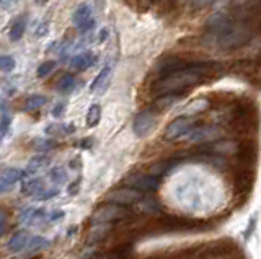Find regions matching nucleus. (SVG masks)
Listing matches in <instances>:
<instances>
[{"label": "nucleus", "instance_id": "42", "mask_svg": "<svg viewBox=\"0 0 261 259\" xmlns=\"http://www.w3.org/2000/svg\"><path fill=\"white\" fill-rule=\"evenodd\" d=\"M106 36H108V31H106V30H103L101 33H100V39H98V41H105V39H106Z\"/></svg>", "mask_w": 261, "mask_h": 259}, {"label": "nucleus", "instance_id": "7", "mask_svg": "<svg viewBox=\"0 0 261 259\" xmlns=\"http://www.w3.org/2000/svg\"><path fill=\"white\" fill-rule=\"evenodd\" d=\"M144 194L139 192L136 189H130V188H118L108 194V200L110 204H116V206H122V207H127V206H134L139 204L142 200Z\"/></svg>", "mask_w": 261, "mask_h": 259}, {"label": "nucleus", "instance_id": "18", "mask_svg": "<svg viewBox=\"0 0 261 259\" xmlns=\"http://www.w3.org/2000/svg\"><path fill=\"white\" fill-rule=\"evenodd\" d=\"M110 232H111V225H93L92 230L88 232L87 240L90 243H98V241H101L103 238L108 237Z\"/></svg>", "mask_w": 261, "mask_h": 259}, {"label": "nucleus", "instance_id": "26", "mask_svg": "<svg viewBox=\"0 0 261 259\" xmlns=\"http://www.w3.org/2000/svg\"><path fill=\"white\" fill-rule=\"evenodd\" d=\"M31 147L39 152H47V150L56 149L57 143L54 140H47V139H35L31 142Z\"/></svg>", "mask_w": 261, "mask_h": 259}, {"label": "nucleus", "instance_id": "15", "mask_svg": "<svg viewBox=\"0 0 261 259\" xmlns=\"http://www.w3.org/2000/svg\"><path fill=\"white\" fill-rule=\"evenodd\" d=\"M44 181L41 178H28V180H23L21 184V194L24 196H31V194H39V191H43Z\"/></svg>", "mask_w": 261, "mask_h": 259}, {"label": "nucleus", "instance_id": "35", "mask_svg": "<svg viewBox=\"0 0 261 259\" xmlns=\"http://www.w3.org/2000/svg\"><path fill=\"white\" fill-rule=\"evenodd\" d=\"M57 194H59V191L57 189H49V191H44L41 196H36V199L38 200H47V199H53V197H56Z\"/></svg>", "mask_w": 261, "mask_h": 259}, {"label": "nucleus", "instance_id": "4", "mask_svg": "<svg viewBox=\"0 0 261 259\" xmlns=\"http://www.w3.org/2000/svg\"><path fill=\"white\" fill-rule=\"evenodd\" d=\"M133 217V210L129 207H122L116 204H105L95 209V212L90 217L92 225H110L113 222H121Z\"/></svg>", "mask_w": 261, "mask_h": 259}, {"label": "nucleus", "instance_id": "19", "mask_svg": "<svg viewBox=\"0 0 261 259\" xmlns=\"http://www.w3.org/2000/svg\"><path fill=\"white\" fill-rule=\"evenodd\" d=\"M88 20H92V9H90L88 5H79L72 15V21L75 23L77 26H80Z\"/></svg>", "mask_w": 261, "mask_h": 259}, {"label": "nucleus", "instance_id": "30", "mask_svg": "<svg viewBox=\"0 0 261 259\" xmlns=\"http://www.w3.org/2000/svg\"><path fill=\"white\" fill-rule=\"evenodd\" d=\"M16 66L15 59L12 55H0V70L4 72H12Z\"/></svg>", "mask_w": 261, "mask_h": 259}, {"label": "nucleus", "instance_id": "25", "mask_svg": "<svg viewBox=\"0 0 261 259\" xmlns=\"http://www.w3.org/2000/svg\"><path fill=\"white\" fill-rule=\"evenodd\" d=\"M139 206H141V210L142 212H147V214H155L160 210V204L157 202V199L153 197H142V200L139 202Z\"/></svg>", "mask_w": 261, "mask_h": 259}, {"label": "nucleus", "instance_id": "20", "mask_svg": "<svg viewBox=\"0 0 261 259\" xmlns=\"http://www.w3.org/2000/svg\"><path fill=\"white\" fill-rule=\"evenodd\" d=\"M24 30H27V20H24L23 17H18L13 21V25L10 28V39L12 41H18L20 38H23Z\"/></svg>", "mask_w": 261, "mask_h": 259}, {"label": "nucleus", "instance_id": "44", "mask_svg": "<svg viewBox=\"0 0 261 259\" xmlns=\"http://www.w3.org/2000/svg\"><path fill=\"white\" fill-rule=\"evenodd\" d=\"M0 5H2V7H5V9H8V7H12L13 4H12V2H2V4H0Z\"/></svg>", "mask_w": 261, "mask_h": 259}, {"label": "nucleus", "instance_id": "23", "mask_svg": "<svg viewBox=\"0 0 261 259\" xmlns=\"http://www.w3.org/2000/svg\"><path fill=\"white\" fill-rule=\"evenodd\" d=\"M73 85H75V80H73V75L72 74H64L61 78H59V82H57V92H61V93H69L73 90Z\"/></svg>", "mask_w": 261, "mask_h": 259}, {"label": "nucleus", "instance_id": "11", "mask_svg": "<svg viewBox=\"0 0 261 259\" xmlns=\"http://www.w3.org/2000/svg\"><path fill=\"white\" fill-rule=\"evenodd\" d=\"M181 98H183V95H162V96H157V98L153 100L150 109L155 112V114H159V112L170 109L175 103H178Z\"/></svg>", "mask_w": 261, "mask_h": 259}, {"label": "nucleus", "instance_id": "33", "mask_svg": "<svg viewBox=\"0 0 261 259\" xmlns=\"http://www.w3.org/2000/svg\"><path fill=\"white\" fill-rule=\"evenodd\" d=\"M35 214H36V209H33V207H28V209H24L21 215H20V220L24 222V223H30L35 220Z\"/></svg>", "mask_w": 261, "mask_h": 259}, {"label": "nucleus", "instance_id": "21", "mask_svg": "<svg viewBox=\"0 0 261 259\" xmlns=\"http://www.w3.org/2000/svg\"><path fill=\"white\" fill-rule=\"evenodd\" d=\"M46 96L43 95H31L28 96L27 100H24V104H23V108L27 109V111H31V109H38L41 106H44L46 104Z\"/></svg>", "mask_w": 261, "mask_h": 259}, {"label": "nucleus", "instance_id": "8", "mask_svg": "<svg viewBox=\"0 0 261 259\" xmlns=\"http://www.w3.org/2000/svg\"><path fill=\"white\" fill-rule=\"evenodd\" d=\"M196 121L193 118H176L175 121H171V123L167 126L165 129V139L167 140H175V139H179V137H186L188 134L191 132V129L196 127Z\"/></svg>", "mask_w": 261, "mask_h": 259}, {"label": "nucleus", "instance_id": "16", "mask_svg": "<svg viewBox=\"0 0 261 259\" xmlns=\"http://www.w3.org/2000/svg\"><path fill=\"white\" fill-rule=\"evenodd\" d=\"M209 106H211V103H209L207 98H198V100H194V101H191L190 104H188V106L185 108V111H183V114H185V118L201 114V112L206 111Z\"/></svg>", "mask_w": 261, "mask_h": 259}, {"label": "nucleus", "instance_id": "31", "mask_svg": "<svg viewBox=\"0 0 261 259\" xmlns=\"http://www.w3.org/2000/svg\"><path fill=\"white\" fill-rule=\"evenodd\" d=\"M56 69V62L54 61H47V62H43L41 66L38 67V77H46L49 75L51 72Z\"/></svg>", "mask_w": 261, "mask_h": 259}, {"label": "nucleus", "instance_id": "39", "mask_svg": "<svg viewBox=\"0 0 261 259\" xmlns=\"http://www.w3.org/2000/svg\"><path fill=\"white\" fill-rule=\"evenodd\" d=\"M77 145L82 149H90L93 145V139H92V137H90V139H82L80 143H77Z\"/></svg>", "mask_w": 261, "mask_h": 259}, {"label": "nucleus", "instance_id": "17", "mask_svg": "<svg viewBox=\"0 0 261 259\" xmlns=\"http://www.w3.org/2000/svg\"><path fill=\"white\" fill-rule=\"evenodd\" d=\"M75 132V126L73 124H49L46 127V134L53 137H65Z\"/></svg>", "mask_w": 261, "mask_h": 259}, {"label": "nucleus", "instance_id": "6", "mask_svg": "<svg viewBox=\"0 0 261 259\" xmlns=\"http://www.w3.org/2000/svg\"><path fill=\"white\" fill-rule=\"evenodd\" d=\"M193 62H196V61H188L185 57H179V55H167V57H163L157 64V69H155L157 80L165 78L171 74H176V72L186 69L188 66H191Z\"/></svg>", "mask_w": 261, "mask_h": 259}, {"label": "nucleus", "instance_id": "14", "mask_svg": "<svg viewBox=\"0 0 261 259\" xmlns=\"http://www.w3.org/2000/svg\"><path fill=\"white\" fill-rule=\"evenodd\" d=\"M96 61V55L93 52H82L79 55H75V57L72 59V67L75 69V70H85L88 67H92L93 64Z\"/></svg>", "mask_w": 261, "mask_h": 259}, {"label": "nucleus", "instance_id": "22", "mask_svg": "<svg viewBox=\"0 0 261 259\" xmlns=\"http://www.w3.org/2000/svg\"><path fill=\"white\" fill-rule=\"evenodd\" d=\"M100 119H101V106L100 104H92L87 112V126L95 127L98 123H100Z\"/></svg>", "mask_w": 261, "mask_h": 259}, {"label": "nucleus", "instance_id": "10", "mask_svg": "<svg viewBox=\"0 0 261 259\" xmlns=\"http://www.w3.org/2000/svg\"><path fill=\"white\" fill-rule=\"evenodd\" d=\"M155 123H157V114L150 108H147L136 116L133 123V131L137 137H145L147 134L152 132Z\"/></svg>", "mask_w": 261, "mask_h": 259}, {"label": "nucleus", "instance_id": "43", "mask_svg": "<svg viewBox=\"0 0 261 259\" xmlns=\"http://www.w3.org/2000/svg\"><path fill=\"white\" fill-rule=\"evenodd\" d=\"M5 230H7V226H5V223L0 220V237H2V235L5 233Z\"/></svg>", "mask_w": 261, "mask_h": 259}, {"label": "nucleus", "instance_id": "9", "mask_svg": "<svg viewBox=\"0 0 261 259\" xmlns=\"http://www.w3.org/2000/svg\"><path fill=\"white\" fill-rule=\"evenodd\" d=\"M126 186L130 189H136L139 192H152L157 191L160 186V180L150 176L149 173L145 175H130L126 178Z\"/></svg>", "mask_w": 261, "mask_h": 259}, {"label": "nucleus", "instance_id": "41", "mask_svg": "<svg viewBox=\"0 0 261 259\" xmlns=\"http://www.w3.org/2000/svg\"><path fill=\"white\" fill-rule=\"evenodd\" d=\"M64 217V212H56V214H53L51 217H49V218H51V220H59V218H62Z\"/></svg>", "mask_w": 261, "mask_h": 259}, {"label": "nucleus", "instance_id": "28", "mask_svg": "<svg viewBox=\"0 0 261 259\" xmlns=\"http://www.w3.org/2000/svg\"><path fill=\"white\" fill-rule=\"evenodd\" d=\"M27 248L31 249V251L46 249V248H49V241L46 238H43V237H33V238H30Z\"/></svg>", "mask_w": 261, "mask_h": 259}, {"label": "nucleus", "instance_id": "36", "mask_svg": "<svg viewBox=\"0 0 261 259\" xmlns=\"http://www.w3.org/2000/svg\"><path fill=\"white\" fill-rule=\"evenodd\" d=\"M64 111H65V103H57L54 109H53V116L54 118H61L64 114Z\"/></svg>", "mask_w": 261, "mask_h": 259}, {"label": "nucleus", "instance_id": "1", "mask_svg": "<svg viewBox=\"0 0 261 259\" xmlns=\"http://www.w3.org/2000/svg\"><path fill=\"white\" fill-rule=\"evenodd\" d=\"M225 74V66L220 62H193L186 69L171 74L165 78L155 80L152 85L153 95H183L188 88L196 85H202L212 82V80L220 78Z\"/></svg>", "mask_w": 261, "mask_h": 259}, {"label": "nucleus", "instance_id": "37", "mask_svg": "<svg viewBox=\"0 0 261 259\" xmlns=\"http://www.w3.org/2000/svg\"><path fill=\"white\" fill-rule=\"evenodd\" d=\"M69 194L70 196H75V194H79V191H80V180H77L75 183H72L70 186H69Z\"/></svg>", "mask_w": 261, "mask_h": 259}, {"label": "nucleus", "instance_id": "2", "mask_svg": "<svg viewBox=\"0 0 261 259\" xmlns=\"http://www.w3.org/2000/svg\"><path fill=\"white\" fill-rule=\"evenodd\" d=\"M225 127L239 139H253L259 127V109L256 101L248 96L235 98L228 106Z\"/></svg>", "mask_w": 261, "mask_h": 259}, {"label": "nucleus", "instance_id": "13", "mask_svg": "<svg viewBox=\"0 0 261 259\" xmlns=\"http://www.w3.org/2000/svg\"><path fill=\"white\" fill-rule=\"evenodd\" d=\"M30 233L28 232H18L15 235V237L10 238L7 245V249L10 251V253H18V251L24 249L28 246V241H30Z\"/></svg>", "mask_w": 261, "mask_h": 259}, {"label": "nucleus", "instance_id": "38", "mask_svg": "<svg viewBox=\"0 0 261 259\" xmlns=\"http://www.w3.org/2000/svg\"><path fill=\"white\" fill-rule=\"evenodd\" d=\"M47 30H49V25H47V23L44 21V23H41L39 28L35 31V35H36V36H44V35L47 33Z\"/></svg>", "mask_w": 261, "mask_h": 259}, {"label": "nucleus", "instance_id": "3", "mask_svg": "<svg viewBox=\"0 0 261 259\" xmlns=\"http://www.w3.org/2000/svg\"><path fill=\"white\" fill-rule=\"evenodd\" d=\"M212 228V223L206 220H193L175 215H165L153 220L145 232L149 235H163V233H193L204 232Z\"/></svg>", "mask_w": 261, "mask_h": 259}, {"label": "nucleus", "instance_id": "5", "mask_svg": "<svg viewBox=\"0 0 261 259\" xmlns=\"http://www.w3.org/2000/svg\"><path fill=\"white\" fill-rule=\"evenodd\" d=\"M232 169V188L235 196H248L255 183V169L239 166L230 161Z\"/></svg>", "mask_w": 261, "mask_h": 259}, {"label": "nucleus", "instance_id": "29", "mask_svg": "<svg viewBox=\"0 0 261 259\" xmlns=\"http://www.w3.org/2000/svg\"><path fill=\"white\" fill-rule=\"evenodd\" d=\"M49 176H51V180L54 181V183H65L67 181V173L64 171V168H61V166H56V168H53L51 169V173H49Z\"/></svg>", "mask_w": 261, "mask_h": 259}, {"label": "nucleus", "instance_id": "34", "mask_svg": "<svg viewBox=\"0 0 261 259\" xmlns=\"http://www.w3.org/2000/svg\"><path fill=\"white\" fill-rule=\"evenodd\" d=\"M95 28V20L92 18V20H88V21H85L84 25H80V26H77V30H79V33H82V35H85V33H88V31H92Z\"/></svg>", "mask_w": 261, "mask_h": 259}, {"label": "nucleus", "instance_id": "32", "mask_svg": "<svg viewBox=\"0 0 261 259\" xmlns=\"http://www.w3.org/2000/svg\"><path fill=\"white\" fill-rule=\"evenodd\" d=\"M10 124H12V118L8 114H2V118H0V140L7 135L8 129H10Z\"/></svg>", "mask_w": 261, "mask_h": 259}, {"label": "nucleus", "instance_id": "40", "mask_svg": "<svg viewBox=\"0 0 261 259\" xmlns=\"http://www.w3.org/2000/svg\"><path fill=\"white\" fill-rule=\"evenodd\" d=\"M12 188V184H8L5 180H4V178L2 176H0V194H2V192H5V191H8V189H10Z\"/></svg>", "mask_w": 261, "mask_h": 259}, {"label": "nucleus", "instance_id": "27", "mask_svg": "<svg viewBox=\"0 0 261 259\" xmlns=\"http://www.w3.org/2000/svg\"><path fill=\"white\" fill-rule=\"evenodd\" d=\"M4 178V180L8 183V184H15L16 181H20L21 180V176H23V173L20 171V169H16V168H7L5 171L0 175Z\"/></svg>", "mask_w": 261, "mask_h": 259}, {"label": "nucleus", "instance_id": "24", "mask_svg": "<svg viewBox=\"0 0 261 259\" xmlns=\"http://www.w3.org/2000/svg\"><path fill=\"white\" fill-rule=\"evenodd\" d=\"M49 163H51V158H49V157H46V155H36L35 158L30 160V163L27 166V171L33 173V171H36V169H39V168H44Z\"/></svg>", "mask_w": 261, "mask_h": 259}, {"label": "nucleus", "instance_id": "12", "mask_svg": "<svg viewBox=\"0 0 261 259\" xmlns=\"http://www.w3.org/2000/svg\"><path fill=\"white\" fill-rule=\"evenodd\" d=\"M111 69L110 67H105L100 74L96 75V78L93 80V83H92V92L93 93H105L106 92V88L110 87V82H111Z\"/></svg>", "mask_w": 261, "mask_h": 259}]
</instances>
